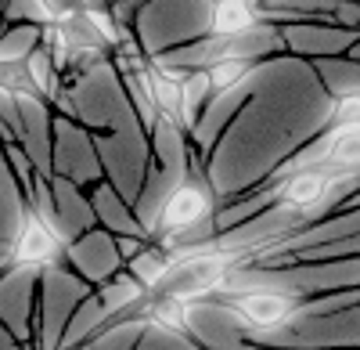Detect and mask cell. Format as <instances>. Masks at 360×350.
I'll return each instance as SVG.
<instances>
[{
	"label": "cell",
	"mask_w": 360,
	"mask_h": 350,
	"mask_svg": "<svg viewBox=\"0 0 360 350\" xmlns=\"http://www.w3.org/2000/svg\"><path fill=\"white\" fill-rule=\"evenodd\" d=\"M360 293H335V296H317L310 300L307 289L285 285V282H249V285H231L209 304L227 311L238 329L252 339H266L274 332H285L299 325L314 311H335L342 304H356Z\"/></svg>",
	"instance_id": "6da1fadb"
},
{
	"label": "cell",
	"mask_w": 360,
	"mask_h": 350,
	"mask_svg": "<svg viewBox=\"0 0 360 350\" xmlns=\"http://www.w3.org/2000/svg\"><path fill=\"white\" fill-rule=\"evenodd\" d=\"M353 177L349 173H335L324 166H292L281 173H270V188L266 192V206L285 210V213H317L321 206H328Z\"/></svg>",
	"instance_id": "7a4b0ae2"
},
{
	"label": "cell",
	"mask_w": 360,
	"mask_h": 350,
	"mask_svg": "<svg viewBox=\"0 0 360 350\" xmlns=\"http://www.w3.org/2000/svg\"><path fill=\"white\" fill-rule=\"evenodd\" d=\"M65 249V235L62 227L54 224L47 202H29L22 220H18V231L11 239V249H8V264L11 268H51L58 256Z\"/></svg>",
	"instance_id": "3957f363"
},
{
	"label": "cell",
	"mask_w": 360,
	"mask_h": 350,
	"mask_svg": "<svg viewBox=\"0 0 360 350\" xmlns=\"http://www.w3.org/2000/svg\"><path fill=\"white\" fill-rule=\"evenodd\" d=\"M209 213H213V188L205 185V177L188 173L184 181H176L162 202L155 206V220H152V235L159 242L173 239V235H188L191 227H198Z\"/></svg>",
	"instance_id": "277c9868"
},
{
	"label": "cell",
	"mask_w": 360,
	"mask_h": 350,
	"mask_svg": "<svg viewBox=\"0 0 360 350\" xmlns=\"http://www.w3.org/2000/svg\"><path fill=\"white\" fill-rule=\"evenodd\" d=\"M266 11L259 8V0H209L205 15V37L209 40H238L252 37L266 25Z\"/></svg>",
	"instance_id": "5b68a950"
},
{
	"label": "cell",
	"mask_w": 360,
	"mask_h": 350,
	"mask_svg": "<svg viewBox=\"0 0 360 350\" xmlns=\"http://www.w3.org/2000/svg\"><path fill=\"white\" fill-rule=\"evenodd\" d=\"M119 325H148L166 336L191 339V304L166 300V296H137L130 314L119 318Z\"/></svg>",
	"instance_id": "8992f818"
},
{
	"label": "cell",
	"mask_w": 360,
	"mask_h": 350,
	"mask_svg": "<svg viewBox=\"0 0 360 350\" xmlns=\"http://www.w3.org/2000/svg\"><path fill=\"white\" fill-rule=\"evenodd\" d=\"M256 69H259V62H256L252 54H220V58H213V62H205L198 73H202V80H205L209 98L220 101V98H227L231 91H238L245 80H252Z\"/></svg>",
	"instance_id": "52a82bcc"
},
{
	"label": "cell",
	"mask_w": 360,
	"mask_h": 350,
	"mask_svg": "<svg viewBox=\"0 0 360 350\" xmlns=\"http://www.w3.org/2000/svg\"><path fill=\"white\" fill-rule=\"evenodd\" d=\"M360 127V83H349L342 91L332 94L324 112V134H335V130H353Z\"/></svg>",
	"instance_id": "ba28073f"
},
{
	"label": "cell",
	"mask_w": 360,
	"mask_h": 350,
	"mask_svg": "<svg viewBox=\"0 0 360 350\" xmlns=\"http://www.w3.org/2000/svg\"><path fill=\"white\" fill-rule=\"evenodd\" d=\"M0 94H8V98H37L40 94V83L29 73V62L0 58Z\"/></svg>",
	"instance_id": "9c48e42d"
}]
</instances>
